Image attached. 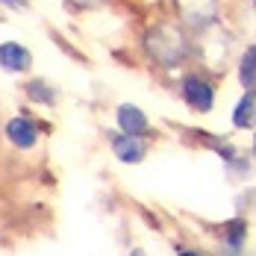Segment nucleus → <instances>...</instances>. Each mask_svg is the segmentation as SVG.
Wrapping results in <instances>:
<instances>
[{
  "instance_id": "nucleus-1",
  "label": "nucleus",
  "mask_w": 256,
  "mask_h": 256,
  "mask_svg": "<svg viewBox=\"0 0 256 256\" xmlns=\"http://www.w3.org/2000/svg\"><path fill=\"white\" fill-rule=\"evenodd\" d=\"M144 50L150 53V59L159 62L162 68H177L180 62L186 59V38L177 26L171 24H156L148 30L144 36Z\"/></svg>"
},
{
  "instance_id": "nucleus-2",
  "label": "nucleus",
  "mask_w": 256,
  "mask_h": 256,
  "mask_svg": "<svg viewBox=\"0 0 256 256\" xmlns=\"http://www.w3.org/2000/svg\"><path fill=\"white\" fill-rule=\"evenodd\" d=\"M182 98L186 103L192 106V109H198V112H209L212 106H215V92H212V86L206 82V80L194 77V74H188V77H182Z\"/></svg>"
},
{
  "instance_id": "nucleus-3",
  "label": "nucleus",
  "mask_w": 256,
  "mask_h": 256,
  "mask_svg": "<svg viewBox=\"0 0 256 256\" xmlns=\"http://www.w3.org/2000/svg\"><path fill=\"white\" fill-rule=\"evenodd\" d=\"M182 21L194 30H204L215 21V0H177Z\"/></svg>"
},
{
  "instance_id": "nucleus-4",
  "label": "nucleus",
  "mask_w": 256,
  "mask_h": 256,
  "mask_svg": "<svg viewBox=\"0 0 256 256\" xmlns=\"http://www.w3.org/2000/svg\"><path fill=\"white\" fill-rule=\"evenodd\" d=\"M6 138L15 144V148H32L36 142H38V130L32 124V118H26V115H18V118H12L9 124H6Z\"/></svg>"
},
{
  "instance_id": "nucleus-5",
  "label": "nucleus",
  "mask_w": 256,
  "mask_h": 256,
  "mask_svg": "<svg viewBox=\"0 0 256 256\" xmlns=\"http://www.w3.org/2000/svg\"><path fill=\"white\" fill-rule=\"evenodd\" d=\"M30 62H32V56H30V50L24 44H18V42H3L0 44V68L3 71L21 74V71L30 68Z\"/></svg>"
},
{
  "instance_id": "nucleus-6",
  "label": "nucleus",
  "mask_w": 256,
  "mask_h": 256,
  "mask_svg": "<svg viewBox=\"0 0 256 256\" xmlns=\"http://www.w3.org/2000/svg\"><path fill=\"white\" fill-rule=\"evenodd\" d=\"M112 154L118 156L121 162H127V165H138V162L144 159V144H142L138 136L121 132V136L112 138Z\"/></svg>"
},
{
  "instance_id": "nucleus-7",
  "label": "nucleus",
  "mask_w": 256,
  "mask_h": 256,
  "mask_svg": "<svg viewBox=\"0 0 256 256\" xmlns=\"http://www.w3.org/2000/svg\"><path fill=\"white\" fill-rule=\"evenodd\" d=\"M118 127L121 132H130V136H142V132H148V115L138 109V106H132V103H121L118 106Z\"/></svg>"
},
{
  "instance_id": "nucleus-8",
  "label": "nucleus",
  "mask_w": 256,
  "mask_h": 256,
  "mask_svg": "<svg viewBox=\"0 0 256 256\" xmlns=\"http://www.w3.org/2000/svg\"><path fill=\"white\" fill-rule=\"evenodd\" d=\"M232 124L238 130H248L256 124V88H244V94L238 98L232 109Z\"/></svg>"
},
{
  "instance_id": "nucleus-9",
  "label": "nucleus",
  "mask_w": 256,
  "mask_h": 256,
  "mask_svg": "<svg viewBox=\"0 0 256 256\" xmlns=\"http://www.w3.org/2000/svg\"><path fill=\"white\" fill-rule=\"evenodd\" d=\"M238 82L244 88H256V44H250L238 59Z\"/></svg>"
},
{
  "instance_id": "nucleus-10",
  "label": "nucleus",
  "mask_w": 256,
  "mask_h": 256,
  "mask_svg": "<svg viewBox=\"0 0 256 256\" xmlns=\"http://www.w3.org/2000/svg\"><path fill=\"white\" fill-rule=\"evenodd\" d=\"M244 232H248V224H244L242 218H232L230 224L224 227V244H227L230 250H242V244H244Z\"/></svg>"
},
{
  "instance_id": "nucleus-11",
  "label": "nucleus",
  "mask_w": 256,
  "mask_h": 256,
  "mask_svg": "<svg viewBox=\"0 0 256 256\" xmlns=\"http://www.w3.org/2000/svg\"><path fill=\"white\" fill-rule=\"evenodd\" d=\"M26 94L36 103H53V98H56V92H53L44 80H32V82L26 86Z\"/></svg>"
},
{
  "instance_id": "nucleus-12",
  "label": "nucleus",
  "mask_w": 256,
  "mask_h": 256,
  "mask_svg": "<svg viewBox=\"0 0 256 256\" xmlns=\"http://www.w3.org/2000/svg\"><path fill=\"white\" fill-rule=\"evenodd\" d=\"M3 6H9V9H21V6H26V0H0Z\"/></svg>"
},
{
  "instance_id": "nucleus-13",
  "label": "nucleus",
  "mask_w": 256,
  "mask_h": 256,
  "mask_svg": "<svg viewBox=\"0 0 256 256\" xmlns=\"http://www.w3.org/2000/svg\"><path fill=\"white\" fill-rule=\"evenodd\" d=\"M71 3H74V6H80V9H88V6H94L98 0H71Z\"/></svg>"
},
{
  "instance_id": "nucleus-14",
  "label": "nucleus",
  "mask_w": 256,
  "mask_h": 256,
  "mask_svg": "<svg viewBox=\"0 0 256 256\" xmlns=\"http://www.w3.org/2000/svg\"><path fill=\"white\" fill-rule=\"evenodd\" d=\"M180 256H200V254H198V250H182Z\"/></svg>"
},
{
  "instance_id": "nucleus-15",
  "label": "nucleus",
  "mask_w": 256,
  "mask_h": 256,
  "mask_svg": "<svg viewBox=\"0 0 256 256\" xmlns=\"http://www.w3.org/2000/svg\"><path fill=\"white\" fill-rule=\"evenodd\" d=\"M254 156H256V136H254Z\"/></svg>"
},
{
  "instance_id": "nucleus-16",
  "label": "nucleus",
  "mask_w": 256,
  "mask_h": 256,
  "mask_svg": "<svg viewBox=\"0 0 256 256\" xmlns=\"http://www.w3.org/2000/svg\"><path fill=\"white\" fill-rule=\"evenodd\" d=\"M132 256H144V254H142V250H136V254H132Z\"/></svg>"
}]
</instances>
